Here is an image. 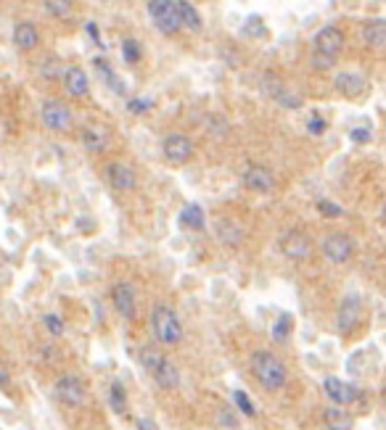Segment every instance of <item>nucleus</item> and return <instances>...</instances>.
Returning <instances> with one entry per match:
<instances>
[{"mask_svg": "<svg viewBox=\"0 0 386 430\" xmlns=\"http://www.w3.org/2000/svg\"><path fill=\"white\" fill-rule=\"evenodd\" d=\"M93 66H96V72L101 74V77H103V80H106V84H109V87H114V93H124V84H122V80L120 77H117V72H114V69H111L109 66V61L103 59V56H98V59H93Z\"/></svg>", "mask_w": 386, "mask_h": 430, "instance_id": "nucleus-28", "label": "nucleus"}, {"mask_svg": "<svg viewBox=\"0 0 386 430\" xmlns=\"http://www.w3.org/2000/svg\"><path fill=\"white\" fill-rule=\"evenodd\" d=\"M111 306L122 320H135L138 317V293L130 280H117L111 286Z\"/></svg>", "mask_w": 386, "mask_h": 430, "instance_id": "nucleus-8", "label": "nucleus"}, {"mask_svg": "<svg viewBox=\"0 0 386 430\" xmlns=\"http://www.w3.org/2000/svg\"><path fill=\"white\" fill-rule=\"evenodd\" d=\"M8 385H11V372L0 362V388H8Z\"/></svg>", "mask_w": 386, "mask_h": 430, "instance_id": "nucleus-40", "label": "nucleus"}, {"mask_svg": "<svg viewBox=\"0 0 386 430\" xmlns=\"http://www.w3.org/2000/svg\"><path fill=\"white\" fill-rule=\"evenodd\" d=\"M360 314H362V299L357 293H350V296H344L341 304H338V311H336V327L338 333H350L355 325L360 322Z\"/></svg>", "mask_w": 386, "mask_h": 430, "instance_id": "nucleus-16", "label": "nucleus"}, {"mask_svg": "<svg viewBox=\"0 0 386 430\" xmlns=\"http://www.w3.org/2000/svg\"><path fill=\"white\" fill-rule=\"evenodd\" d=\"M61 87H64V93L72 98H85L90 93V77L85 72L80 64H72V66H66L64 74H61Z\"/></svg>", "mask_w": 386, "mask_h": 430, "instance_id": "nucleus-15", "label": "nucleus"}, {"mask_svg": "<svg viewBox=\"0 0 386 430\" xmlns=\"http://www.w3.org/2000/svg\"><path fill=\"white\" fill-rule=\"evenodd\" d=\"M249 370L254 380L265 388L267 394H280L289 383V370L273 351H254L249 359Z\"/></svg>", "mask_w": 386, "mask_h": 430, "instance_id": "nucleus-2", "label": "nucleus"}, {"mask_svg": "<svg viewBox=\"0 0 386 430\" xmlns=\"http://www.w3.org/2000/svg\"><path fill=\"white\" fill-rule=\"evenodd\" d=\"M278 249L291 262H304L313 253V238L304 230H286L278 240Z\"/></svg>", "mask_w": 386, "mask_h": 430, "instance_id": "nucleus-10", "label": "nucleus"}, {"mask_svg": "<svg viewBox=\"0 0 386 430\" xmlns=\"http://www.w3.org/2000/svg\"><path fill=\"white\" fill-rule=\"evenodd\" d=\"M11 40L22 53H29V50H35L40 45V29L32 22H16L11 32Z\"/></svg>", "mask_w": 386, "mask_h": 430, "instance_id": "nucleus-19", "label": "nucleus"}, {"mask_svg": "<svg viewBox=\"0 0 386 430\" xmlns=\"http://www.w3.org/2000/svg\"><path fill=\"white\" fill-rule=\"evenodd\" d=\"M127 108H130L133 114H145V111L154 108V101H151V98H133V101L127 103Z\"/></svg>", "mask_w": 386, "mask_h": 430, "instance_id": "nucleus-37", "label": "nucleus"}, {"mask_svg": "<svg viewBox=\"0 0 386 430\" xmlns=\"http://www.w3.org/2000/svg\"><path fill=\"white\" fill-rule=\"evenodd\" d=\"M87 32H90V35H93V40H96L98 45L103 48V40H101V32H98V24H96V22H87Z\"/></svg>", "mask_w": 386, "mask_h": 430, "instance_id": "nucleus-41", "label": "nucleus"}, {"mask_svg": "<svg viewBox=\"0 0 386 430\" xmlns=\"http://www.w3.org/2000/svg\"><path fill=\"white\" fill-rule=\"evenodd\" d=\"M317 212L326 216V219H338V216H344V209H341L338 203L328 201V198H320V201H317Z\"/></svg>", "mask_w": 386, "mask_h": 430, "instance_id": "nucleus-34", "label": "nucleus"}, {"mask_svg": "<svg viewBox=\"0 0 386 430\" xmlns=\"http://www.w3.org/2000/svg\"><path fill=\"white\" fill-rule=\"evenodd\" d=\"M145 8H148V16H151V24L157 27L162 35L175 37L183 29L175 0H148Z\"/></svg>", "mask_w": 386, "mask_h": 430, "instance_id": "nucleus-5", "label": "nucleus"}, {"mask_svg": "<svg viewBox=\"0 0 386 430\" xmlns=\"http://www.w3.org/2000/svg\"><path fill=\"white\" fill-rule=\"evenodd\" d=\"M167 357L162 348H157L154 343H145V346H141V351H138V362H141V367H143L148 375H154V370H157L159 364H162V359Z\"/></svg>", "mask_w": 386, "mask_h": 430, "instance_id": "nucleus-26", "label": "nucleus"}, {"mask_svg": "<svg viewBox=\"0 0 386 430\" xmlns=\"http://www.w3.org/2000/svg\"><path fill=\"white\" fill-rule=\"evenodd\" d=\"M103 177H106L111 191L117 193H130L138 188V172L124 161H109L103 167Z\"/></svg>", "mask_w": 386, "mask_h": 430, "instance_id": "nucleus-13", "label": "nucleus"}, {"mask_svg": "<svg viewBox=\"0 0 386 430\" xmlns=\"http://www.w3.org/2000/svg\"><path fill=\"white\" fill-rule=\"evenodd\" d=\"M122 59L127 61L130 66H133V64H141L143 50H141V43H138L135 37H124V40H122Z\"/></svg>", "mask_w": 386, "mask_h": 430, "instance_id": "nucleus-32", "label": "nucleus"}, {"mask_svg": "<svg viewBox=\"0 0 386 430\" xmlns=\"http://www.w3.org/2000/svg\"><path fill=\"white\" fill-rule=\"evenodd\" d=\"M43 8L53 16V19H59V22H66L74 11V3L72 0H43Z\"/></svg>", "mask_w": 386, "mask_h": 430, "instance_id": "nucleus-30", "label": "nucleus"}, {"mask_svg": "<svg viewBox=\"0 0 386 430\" xmlns=\"http://www.w3.org/2000/svg\"><path fill=\"white\" fill-rule=\"evenodd\" d=\"M320 251L331 264H347L357 251V240L352 238L350 232L336 230V232H328L323 243H320Z\"/></svg>", "mask_w": 386, "mask_h": 430, "instance_id": "nucleus-6", "label": "nucleus"}, {"mask_svg": "<svg viewBox=\"0 0 386 430\" xmlns=\"http://www.w3.org/2000/svg\"><path fill=\"white\" fill-rule=\"evenodd\" d=\"M326 130H328V121L323 119L320 114H313V117L307 119V132H310V135H315V138H320V135H323Z\"/></svg>", "mask_w": 386, "mask_h": 430, "instance_id": "nucleus-36", "label": "nucleus"}, {"mask_svg": "<svg viewBox=\"0 0 386 430\" xmlns=\"http://www.w3.org/2000/svg\"><path fill=\"white\" fill-rule=\"evenodd\" d=\"M230 399H233V406L241 412L243 417H257V406H254V401L249 399V394H246L243 388H236V391L230 394Z\"/></svg>", "mask_w": 386, "mask_h": 430, "instance_id": "nucleus-31", "label": "nucleus"}, {"mask_svg": "<svg viewBox=\"0 0 386 430\" xmlns=\"http://www.w3.org/2000/svg\"><path fill=\"white\" fill-rule=\"evenodd\" d=\"M323 394L328 396V401L336 406H350L355 401H360V385H355L350 380H341V378H326L323 380Z\"/></svg>", "mask_w": 386, "mask_h": 430, "instance_id": "nucleus-14", "label": "nucleus"}, {"mask_svg": "<svg viewBox=\"0 0 386 430\" xmlns=\"http://www.w3.org/2000/svg\"><path fill=\"white\" fill-rule=\"evenodd\" d=\"M368 140H371V130H368V127H357V130H352V143L365 145Z\"/></svg>", "mask_w": 386, "mask_h": 430, "instance_id": "nucleus-38", "label": "nucleus"}, {"mask_svg": "<svg viewBox=\"0 0 386 430\" xmlns=\"http://www.w3.org/2000/svg\"><path fill=\"white\" fill-rule=\"evenodd\" d=\"M175 8H178V16H180V27L183 29H191V32H201L204 27V19L199 8L193 6L191 0H175Z\"/></svg>", "mask_w": 386, "mask_h": 430, "instance_id": "nucleus-24", "label": "nucleus"}, {"mask_svg": "<svg viewBox=\"0 0 386 430\" xmlns=\"http://www.w3.org/2000/svg\"><path fill=\"white\" fill-rule=\"evenodd\" d=\"M273 341L276 343H286L291 338V333H294V317H291L289 311H280L276 317V322H273Z\"/></svg>", "mask_w": 386, "mask_h": 430, "instance_id": "nucleus-27", "label": "nucleus"}, {"mask_svg": "<svg viewBox=\"0 0 386 430\" xmlns=\"http://www.w3.org/2000/svg\"><path fill=\"white\" fill-rule=\"evenodd\" d=\"M344 45H347V35L344 29L336 24H326L320 27L313 37V53H310V61H313L315 72H328L334 69L344 53Z\"/></svg>", "mask_w": 386, "mask_h": 430, "instance_id": "nucleus-1", "label": "nucleus"}, {"mask_svg": "<svg viewBox=\"0 0 386 430\" xmlns=\"http://www.w3.org/2000/svg\"><path fill=\"white\" fill-rule=\"evenodd\" d=\"M135 428H138V430H159L157 422H154L151 417H138V420H135Z\"/></svg>", "mask_w": 386, "mask_h": 430, "instance_id": "nucleus-39", "label": "nucleus"}, {"mask_svg": "<svg viewBox=\"0 0 386 430\" xmlns=\"http://www.w3.org/2000/svg\"><path fill=\"white\" fill-rule=\"evenodd\" d=\"M217 422H220V425H233V417H230V409H222V412H220Z\"/></svg>", "mask_w": 386, "mask_h": 430, "instance_id": "nucleus-42", "label": "nucleus"}, {"mask_svg": "<svg viewBox=\"0 0 386 430\" xmlns=\"http://www.w3.org/2000/svg\"><path fill=\"white\" fill-rule=\"evenodd\" d=\"M40 121H43L45 130L56 132V135H66V132H72V127H74V114L64 101L48 98V101H43V106H40Z\"/></svg>", "mask_w": 386, "mask_h": 430, "instance_id": "nucleus-4", "label": "nucleus"}, {"mask_svg": "<svg viewBox=\"0 0 386 430\" xmlns=\"http://www.w3.org/2000/svg\"><path fill=\"white\" fill-rule=\"evenodd\" d=\"M334 87H336L338 96L344 98H360L365 90H368V80L357 72H341L336 74V80H334Z\"/></svg>", "mask_w": 386, "mask_h": 430, "instance_id": "nucleus-20", "label": "nucleus"}, {"mask_svg": "<svg viewBox=\"0 0 386 430\" xmlns=\"http://www.w3.org/2000/svg\"><path fill=\"white\" fill-rule=\"evenodd\" d=\"M109 406L111 412H117V415L127 412V391H124V385L120 380H114L109 385Z\"/></svg>", "mask_w": 386, "mask_h": 430, "instance_id": "nucleus-29", "label": "nucleus"}, {"mask_svg": "<svg viewBox=\"0 0 386 430\" xmlns=\"http://www.w3.org/2000/svg\"><path fill=\"white\" fill-rule=\"evenodd\" d=\"M148 320H151V335L157 338L162 346H178V343H183L185 330H183L180 314L172 309L169 304H164V301L154 304Z\"/></svg>", "mask_w": 386, "mask_h": 430, "instance_id": "nucleus-3", "label": "nucleus"}, {"mask_svg": "<svg viewBox=\"0 0 386 430\" xmlns=\"http://www.w3.org/2000/svg\"><path fill=\"white\" fill-rule=\"evenodd\" d=\"M241 182L243 188L249 193H257V195H267V193L276 191L278 179H276V172L265 164H246L241 175Z\"/></svg>", "mask_w": 386, "mask_h": 430, "instance_id": "nucleus-9", "label": "nucleus"}, {"mask_svg": "<svg viewBox=\"0 0 386 430\" xmlns=\"http://www.w3.org/2000/svg\"><path fill=\"white\" fill-rule=\"evenodd\" d=\"M53 394L64 406H83L87 399V385L77 375H61L59 380L53 383Z\"/></svg>", "mask_w": 386, "mask_h": 430, "instance_id": "nucleus-11", "label": "nucleus"}, {"mask_svg": "<svg viewBox=\"0 0 386 430\" xmlns=\"http://www.w3.org/2000/svg\"><path fill=\"white\" fill-rule=\"evenodd\" d=\"M320 412H323V425L328 430H355V417L352 412H347V406L328 404Z\"/></svg>", "mask_w": 386, "mask_h": 430, "instance_id": "nucleus-22", "label": "nucleus"}, {"mask_svg": "<svg viewBox=\"0 0 386 430\" xmlns=\"http://www.w3.org/2000/svg\"><path fill=\"white\" fill-rule=\"evenodd\" d=\"M43 325H45V330H48L50 335H56V338H61L64 335V320H61L59 314H53V311H48L45 317H43Z\"/></svg>", "mask_w": 386, "mask_h": 430, "instance_id": "nucleus-35", "label": "nucleus"}, {"mask_svg": "<svg viewBox=\"0 0 386 430\" xmlns=\"http://www.w3.org/2000/svg\"><path fill=\"white\" fill-rule=\"evenodd\" d=\"M178 222H180L185 230H193V232H201L206 230V214L204 209L199 206V203H188V206H183L180 214H178Z\"/></svg>", "mask_w": 386, "mask_h": 430, "instance_id": "nucleus-25", "label": "nucleus"}, {"mask_svg": "<svg viewBox=\"0 0 386 430\" xmlns=\"http://www.w3.org/2000/svg\"><path fill=\"white\" fill-rule=\"evenodd\" d=\"M215 235L222 246H228V249H238L246 238V232L243 228L236 222V219H230V216H220L217 222H215Z\"/></svg>", "mask_w": 386, "mask_h": 430, "instance_id": "nucleus-18", "label": "nucleus"}, {"mask_svg": "<svg viewBox=\"0 0 386 430\" xmlns=\"http://www.w3.org/2000/svg\"><path fill=\"white\" fill-rule=\"evenodd\" d=\"M193 154H196V145L185 132H169L162 140V156L172 167H185L193 158Z\"/></svg>", "mask_w": 386, "mask_h": 430, "instance_id": "nucleus-7", "label": "nucleus"}, {"mask_svg": "<svg viewBox=\"0 0 386 430\" xmlns=\"http://www.w3.org/2000/svg\"><path fill=\"white\" fill-rule=\"evenodd\" d=\"M262 90H265L267 96L276 101L278 106L289 108V111H294V108L302 106V98L296 96V93L291 90L289 84L283 82V80H280L278 74H273V72L262 74Z\"/></svg>", "mask_w": 386, "mask_h": 430, "instance_id": "nucleus-12", "label": "nucleus"}, {"mask_svg": "<svg viewBox=\"0 0 386 430\" xmlns=\"http://www.w3.org/2000/svg\"><path fill=\"white\" fill-rule=\"evenodd\" d=\"M243 35L246 37H265L267 27H265V22H262V16H257V13L246 16V22H243Z\"/></svg>", "mask_w": 386, "mask_h": 430, "instance_id": "nucleus-33", "label": "nucleus"}, {"mask_svg": "<svg viewBox=\"0 0 386 430\" xmlns=\"http://www.w3.org/2000/svg\"><path fill=\"white\" fill-rule=\"evenodd\" d=\"M80 143L87 154H103L111 143V135L103 124H85L80 132Z\"/></svg>", "mask_w": 386, "mask_h": 430, "instance_id": "nucleus-17", "label": "nucleus"}, {"mask_svg": "<svg viewBox=\"0 0 386 430\" xmlns=\"http://www.w3.org/2000/svg\"><path fill=\"white\" fill-rule=\"evenodd\" d=\"M151 378H154V383H157L162 391H175V388L180 385V370H178V364L169 357L162 359V364L154 370Z\"/></svg>", "mask_w": 386, "mask_h": 430, "instance_id": "nucleus-23", "label": "nucleus"}, {"mask_svg": "<svg viewBox=\"0 0 386 430\" xmlns=\"http://www.w3.org/2000/svg\"><path fill=\"white\" fill-rule=\"evenodd\" d=\"M362 43L365 48L376 50V53L386 48V22L381 16H373L362 24Z\"/></svg>", "mask_w": 386, "mask_h": 430, "instance_id": "nucleus-21", "label": "nucleus"}]
</instances>
